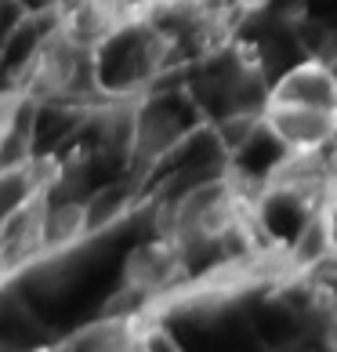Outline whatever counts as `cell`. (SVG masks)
<instances>
[{
    "mask_svg": "<svg viewBox=\"0 0 337 352\" xmlns=\"http://www.w3.org/2000/svg\"><path fill=\"white\" fill-rule=\"evenodd\" d=\"M181 269V247L174 240H163V243H146L127 258V269L124 276L127 283L141 294H156L163 287H171L174 276Z\"/></svg>",
    "mask_w": 337,
    "mask_h": 352,
    "instance_id": "3",
    "label": "cell"
},
{
    "mask_svg": "<svg viewBox=\"0 0 337 352\" xmlns=\"http://www.w3.org/2000/svg\"><path fill=\"white\" fill-rule=\"evenodd\" d=\"M262 127L287 153H323L337 138V109L301 102H262Z\"/></svg>",
    "mask_w": 337,
    "mask_h": 352,
    "instance_id": "1",
    "label": "cell"
},
{
    "mask_svg": "<svg viewBox=\"0 0 337 352\" xmlns=\"http://www.w3.org/2000/svg\"><path fill=\"white\" fill-rule=\"evenodd\" d=\"M181 138H185V127L174 113L167 109H152V106H141L135 113V127H131V149L141 164H156L163 156H171Z\"/></svg>",
    "mask_w": 337,
    "mask_h": 352,
    "instance_id": "2",
    "label": "cell"
}]
</instances>
